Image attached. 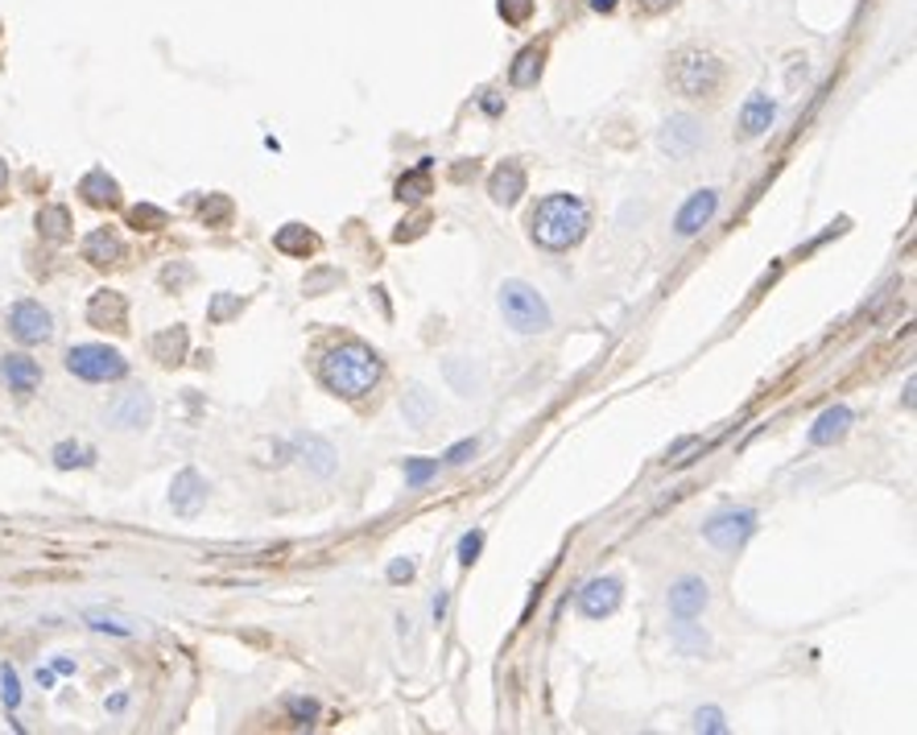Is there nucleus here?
Wrapping results in <instances>:
<instances>
[{"label": "nucleus", "mask_w": 917, "mask_h": 735, "mask_svg": "<svg viewBox=\"0 0 917 735\" xmlns=\"http://www.w3.org/2000/svg\"><path fill=\"white\" fill-rule=\"evenodd\" d=\"M0 376H4V385L13 388V393H34V388L42 385V368H38V360H29L22 351H13V356L0 360Z\"/></svg>", "instance_id": "13"}, {"label": "nucleus", "mask_w": 917, "mask_h": 735, "mask_svg": "<svg viewBox=\"0 0 917 735\" xmlns=\"http://www.w3.org/2000/svg\"><path fill=\"white\" fill-rule=\"evenodd\" d=\"M715 207H719V195L715 190H694L687 199V207L678 211V220H674V227H678V236H699L703 227L711 224V215H715Z\"/></svg>", "instance_id": "12"}, {"label": "nucleus", "mask_w": 917, "mask_h": 735, "mask_svg": "<svg viewBox=\"0 0 917 735\" xmlns=\"http://www.w3.org/2000/svg\"><path fill=\"white\" fill-rule=\"evenodd\" d=\"M756 530V512L752 509H728L719 516H711L703 525V537H707L715 550H736L749 541V533Z\"/></svg>", "instance_id": "6"}, {"label": "nucleus", "mask_w": 917, "mask_h": 735, "mask_svg": "<svg viewBox=\"0 0 917 735\" xmlns=\"http://www.w3.org/2000/svg\"><path fill=\"white\" fill-rule=\"evenodd\" d=\"M542 46H525L522 54H517V62H513V71H508V83L513 87H533V83L542 79Z\"/></svg>", "instance_id": "21"}, {"label": "nucleus", "mask_w": 917, "mask_h": 735, "mask_svg": "<svg viewBox=\"0 0 917 735\" xmlns=\"http://www.w3.org/2000/svg\"><path fill=\"white\" fill-rule=\"evenodd\" d=\"M293 443H298V450L306 454V463H311L318 475H331V471H335V450L327 447L323 438H314V434H298Z\"/></svg>", "instance_id": "24"}, {"label": "nucleus", "mask_w": 917, "mask_h": 735, "mask_svg": "<svg viewBox=\"0 0 917 735\" xmlns=\"http://www.w3.org/2000/svg\"><path fill=\"white\" fill-rule=\"evenodd\" d=\"M772 116H777V103L756 91V96H749L744 108H740V133H744V137H761V133L772 124Z\"/></svg>", "instance_id": "17"}, {"label": "nucleus", "mask_w": 917, "mask_h": 735, "mask_svg": "<svg viewBox=\"0 0 917 735\" xmlns=\"http://www.w3.org/2000/svg\"><path fill=\"white\" fill-rule=\"evenodd\" d=\"M591 9H600V13H612V9H616V0H591Z\"/></svg>", "instance_id": "42"}, {"label": "nucleus", "mask_w": 917, "mask_h": 735, "mask_svg": "<svg viewBox=\"0 0 917 735\" xmlns=\"http://www.w3.org/2000/svg\"><path fill=\"white\" fill-rule=\"evenodd\" d=\"M645 9H666V4H674V0H641Z\"/></svg>", "instance_id": "43"}, {"label": "nucleus", "mask_w": 917, "mask_h": 735, "mask_svg": "<svg viewBox=\"0 0 917 735\" xmlns=\"http://www.w3.org/2000/svg\"><path fill=\"white\" fill-rule=\"evenodd\" d=\"M66 368L79 376V381H91V385H104V381H121L128 372L125 356L108 344H79V348L66 351Z\"/></svg>", "instance_id": "4"}, {"label": "nucleus", "mask_w": 917, "mask_h": 735, "mask_svg": "<svg viewBox=\"0 0 917 735\" xmlns=\"http://www.w3.org/2000/svg\"><path fill=\"white\" fill-rule=\"evenodd\" d=\"M707 599H711L707 583L699 574H687V578H678L669 587V612L678 615V620H694V615L707 608Z\"/></svg>", "instance_id": "11"}, {"label": "nucleus", "mask_w": 917, "mask_h": 735, "mask_svg": "<svg viewBox=\"0 0 917 735\" xmlns=\"http://www.w3.org/2000/svg\"><path fill=\"white\" fill-rule=\"evenodd\" d=\"M389 578H393V583H410V578H414V562H410V558L393 562V566H389Z\"/></svg>", "instance_id": "40"}, {"label": "nucleus", "mask_w": 917, "mask_h": 735, "mask_svg": "<svg viewBox=\"0 0 917 735\" xmlns=\"http://www.w3.org/2000/svg\"><path fill=\"white\" fill-rule=\"evenodd\" d=\"M290 715L298 723H311V719H318V702L314 698H290Z\"/></svg>", "instance_id": "36"}, {"label": "nucleus", "mask_w": 917, "mask_h": 735, "mask_svg": "<svg viewBox=\"0 0 917 735\" xmlns=\"http://www.w3.org/2000/svg\"><path fill=\"white\" fill-rule=\"evenodd\" d=\"M199 215H203V224H224V220L231 215V203L224 199V195H211Z\"/></svg>", "instance_id": "31"}, {"label": "nucleus", "mask_w": 917, "mask_h": 735, "mask_svg": "<svg viewBox=\"0 0 917 735\" xmlns=\"http://www.w3.org/2000/svg\"><path fill=\"white\" fill-rule=\"evenodd\" d=\"M674 636H678V645H682V649H694V653H703V649H707V636H703V633H690L687 620H682V624L674 628Z\"/></svg>", "instance_id": "35"}, {"label": "nucleus", "mask_w": 917, "mask_h": 735, "mask_svg": "<svg viewBox=\"0 0 917 735\" xmlns=\"http://www.w3.org/2000/svg\"><path fill=\"white\" fill-rule=\"evenodd\" d=\"M587 232V203L575 195H550L533 211V240L550 252L579 245Z\"/></svg>", "instance_id": "2"}, {"label": "nucleus", "mask_w": 917, "mask_h": 735, "mask_svg": "<svg viewBox=\"0 0 917 735\" xmlns=\"http://www.w3.org/2000/svg\"><path fill=\"white\" fill-rule=\"evenodd\" d=\"M480 550H483V533L480 530L467 533V537L458 541V562H463V566H472V562L480 558Z\"/></svg>", "instance_id": "33"}, {"label": "nucleus", "mask_w": 917, "mask_h": 735, "mask_svg": "<svg viewBox=\"0 0 917 735\" xmlns=\"http://www.w3.org/2000/svg\"><path fill=\"white\" fill-rule=\"evenodd\" d=\"M240 307H244L240 298H231V294H219V298L211 302V319H215V323H224V319H231V314H240Z\"/></svg>", "instance_id": "34"}, {"label": "nucleus", "mask_w": 917, "mask_h": 735, "mask_svg": "<svg viewBox=\"0 0 917 735\" xmlns=\"http://www.w3.org/2000/svg\"><path fill=\"white\" fill-rule=\"evenodd\" d=\"M497 9H501L504 21L525 25V21H529V13H533V0H497Z\"/></svg>", "instance_id": "29"}, {"label": "nucleus", "mask_w": 917, "mask_h": 735, "mask_svg": "<svg viewBox=\"0 0 917 735\" xmlns=\"http://www.w3.org/2000/svg\"><path fill=\"white\" fill-rule=\"evenodd\" d=\"M4 183H9V165L0 162V190H4Z\"/></svg>", "instance_id": "44"}, {"label": "nucleus", "mask_w": 917, "mask_h": 735, "mask_svg": "<svg viewBox=\"0 0 917 735\" xmlns=\"http://www.w3.org/2000/svg\"><path fill=\"white\" fill-rule=\"evenodd\" d=\"M79 195H84L91 207H112L121 203V186H116V178L108 174V170H91L84 183H79Z\"/></svg>", "instance_id": "19"}, {"label": "nucleus", "mask_w": 917, "mask_h": 735, "mask_svg": "<svg viewBox=\"0 0 917 735\" xmlns=\"http://www.w3.org/2000/svg\"><path fill=\"white\" fill-rule=\"evenodd\" d=\"M0 698H4V707H17L22 702V686H17L13 665H0Z\"/></svg>", "instance_id": "30"}, {"label": "nucleus", "mask_w": 917, "mask_h": 735, "mask_svg": "<svg viewBox=\"0 0 917 735\" xmlns=\"http://www.w3.org/2000/svg\"><path fill=\"white\" fill-rule=\"evenodd\" d=\"M847 426H852V409L847 406L827 409V413L811 426V443L814 447H831V443H839V438L847 434Z\"/></svg>", "instance_id": "18"}, {"label": "nucleus", "mask_w": 917, "mask_h": 735, "mask_svg": "<svg viewBox=\"0 0 917 735\" xmlns=\"http://www.w3.org/2000/svg\"><path fill=\"white\" fill-rule=\"evenodd\" d=\"M620 578H612V574H604V578H591V583H583V591H579V612L587 615V620H604V615H612L616 608H620Z\"/></svg>", "instance_id": "8"}, {"label": "nucleus", "mask_w": 917, "mask_h": 735, "mask_svg": "<svg viewBox=\"0 0 917 735\" xmlns=\"http://www.w3.org/2000/svg\"><path fill=\"white\" fill-rule=\"evenodd\" d=\"M422 195H430V165H417L414 174H405V178L397 183V199H401V203H417Z\"/></svg>", "instance_id": "26"}, {"label": "nucleus", "mask_w": 917, "mask_h": 735, "mask_svg": "<svg viewBox=\"0 0 917 735\" xmlns=\"http://www.w3.org/2000/svg\"><path fill=\"white\" fill-rule=\"evenodd\" d=\"M153 356L166 368L183 364V356H187V327H169L162 335H153Z\"/></svg>", "instance_id": "23"}, {"label": "nucleus", "mask_w": 917, "mask_h": 735, "mask_svg": "<svg viewBox=\"0 0 917 735\" xmlns=\"http://www.w3.org/2000/svg\"><path fill=\"white\" fill-rule=\"evenodd\" d=\"M488 195H492V203L501 207H513L517 199L525 195V170L517 162H504L492 170V178H488Z\"/></svg>", "instance_id": "15"}, {"label": "nucleus", "mask_w": 917, "mask_h": 735, "mask_svg": "<svg viewBox=\"0 0 917 735\" xmlns=\"http://www.w3.org/2000/svg\"><path fill=\"white\" fill-rule=\"evenodd\" d=\"M472 454H476V438H467V443H458V447L447 450V463H451V468H458V463H467Z\"/></svg>", "instance_id": "39"}, {"label": "nucleus", "mask_w": 917, "mask_h": 735, "mask_svg": "<svg viewBox=\"0 0 917 735\" xmlns=\"http://www.w3.org/2000/svg\"><path fill=\"white\" fill-rule=\"evenodd\" d=\"M9 331L22 344H46L50 331H54V319H50V310L42 302H29L25 298V302H17V307L9 310Z\"/></svg>", "instance_id": "7"}, {"label": "nucleus", "mask_w": 917, "mask_h": 735, "mask_svg": "<svg viewBox=\"0 0 917 735\" xmlns=\"http://www.w3.org/2000/svg\"><path fill=\"white\" fill-rule=\"evenodd\" d=\"M149 413H153V406H149L146 393H128L125 401L112 409V422L121 429H141L149 426Z\"/></svg>", "instance_id": "20"}, {"label": "nucleus", "mask_w": 917, "mask_h": 735, "mask_svg": "<svg viewBox=\"0 0 917 735\" xmlns=\"http://www.w3.org/2000/svg\"><path fill=\"white\" fill-rule=\"evenodd\" d=\"M501 310H504V319H508V327L522 331V335H538V331L550 327V307H545V298L533 286H525V282H504Z\"/></svg>", "instance_id": "3"}, {"label": "nucleus", "mask_w": 917, "mask_h": 735, "mask_svg": "<svg viewBox=\"0 0 917 735\" xmlns=\"http://www.w3.org/2000/svg\"><path fill=\"white\" fill-rule=\"evenodd\" d=\"M169 504H174L178 516H194V512L208 504V484H203V475L194 468L178 471L174 484H169Z\"/></svg>", "instance_id": "9"}, {"label": "nucleus", "mask_w": 917, "mask_h": 735, "mask_svg": "<svg viewBox=\"0 0 917 735\" xmlns=\"http://www.w3.org/2000/svg\"><path fill=\"white\" fill-rule=\"evenodd\" d=\"M719 79H724L719 62L711 59V54H703V50H687V54H678V62H674V87L682 96H694V100L715 96Z\"/></svg>", "instance_id": "5"}, {"label": "nucleus", "mask_w": 917, "mask_h": 735, "mask_svg": "<svg viewBox=\"0 0 917 735\" xmlns=\"http://www.w3.org/2000/svg\"><path fill=\"white\" fill-rule=\"evenodd\" d=\"M273 245H277V252H286V257H311L314 248H318V240L302 224H286L273 236Z\"/></svg>", "instance_id": "22"}, {"label": "nucleus", "mask_w": 917, "mask_h": 735, "mask_svg": "<svg viewBox=\"0 0 917 735\" xmlns=\"http://www.w3.org/2000/svg\"><path fill=\"white\" fill-rule=\"evenodd\" d=\"M91 459H96V450L79 447V443H59V447H54V463H59V468H87Z\"/></svg>", "instance_id": "28"}, {"label": "nucleus", "mask_w": 917, "mask_h": 735, "mask_svg": "<svg viewBox=\"0 0 917 735\" xmlns=\"http://www.w3.org/2000/svg\"><path fill=\"white\" fill-rule=\"evenodd\" d=\"M422 227H426V220H414V224H401V232H397V240H401V245H405V240H414L417 232H422Z\"/></svg>", "instance_id": "41"}, {"label": "nucleus", "mask_w": 917, "mask_h": 735, "mask_svg": "<svg viewBox=\"0 0 917 735\" xmlns=\"http://www.w3.org/2000/svg\"><path fill=\"white\" fill-rule=\"evenodd\" d=\"M87 323L100 331H125V323H128L125 294H116V289L91 294V302H87Z\"/></svg>", "instance_id": "10"}, {"label": "nucleus", "mask_w": 917, "mask_h": 735, "mask_svg": "<svg viewBox=\"0 0 917 735\" xmlns=\"http://www.w3.org/2000/svg\"><path fill=\"white\" fill-rule=\"evenodd\" d=\"M438 471V459H410L405 463V484H426Z\"/></svg>", "instance_id": "32"}, {"label": "nucleus", "mask_w": 917, "mask_h": 735, "mask_svg": "<svg viewBox=\"0 0 917 735\" xmlns=\"http://www.w3.org/2000/svg\"><path fill=\"white\" fill-rule=\"evenodd\" d=\"M84 257L91 261V265L108 269V265H116V261L125 257V245H121V236H116L112 227H96V232H91V236L84 240Z\"/></svg>", "instance_id": "16"}, {"label": "nucleus", "mask_w": 917, "mask_h": 735, "mask_svg": "<svg viewBox=\"0 0 917 735\" xmlns=\"http://www.w3.org/2000/svg\"><path fill=\"white\" fill-rule=\"evenodd\" d=\"M699 141H703V128H699L694 116H669L666 121V133H662V149H666V153L687 158V153H694V145Z\"/></svg>", "instance_id": "14"}, {"label": "nucleus", "mask_w": 917, "mask_h": 735, "mask_svg": "<svg viewBox=\"0 0 917 735\" xmlns=\"http://www.w3.org/2000/svg\"><path fill=\"white\" fill-rule=\"evenodd\" d=\"M318 376L339 397H364L380 381V356L364 344H343V348L327 351V360L318 364Z\"/></svg>", "instance_id": "1"}, {"label": "nucleus", "mask_w": 917, "mask_h": 735, "mask_svg": "<svg viewBox=\"0 0 917 735\" xmlns=\"http://www.w3.org/2000/svg\"><path fill=\"white\" fill-rule=\"evenodd\" d=\"M38 232L46 240H66L71 236V211L66 207H42L38 211Z\"/></svg>", "instance_id": "25"}, {"label": "nucleus", "mask_w": 917, "mask_h": 735, "mask_svg": "<svg viewBox=\"0 0 917 735\" xmlns=\"http://www.w3.org/2000/svg\"><path fill=\"white\" fill-rule=\"evenodd\" d=\"M694 727H699V732H728V727H724V715H719V711H699V715H694Z\"/></svg>", "instance_id": "38"}, {"label": "nucleus", "mask_w": 917, "mask_h": 735, "mask_svg": "<svg viewBox=\"0 0 917 735\" xmlns=\"http://www.w3.org/2000/svg\"><path fill=\"white\" fill-rule=\"evenodd\" d=\"M87 620H91V628H100V633L133 636V628H128V624H121V620H108V615H100V612H91Z\"/></svg>", "instance_id": "37"}, {"label": "nucleus", "mask_w": 917, "mask_h": 735, "mask_svg": "<svg viewBox=\"0 0 917 735\" xmlns=\"http://www.w3.org/2000/svg\"><path fill=\"white\" fill-rule=\"evenodd\" d=\"M128 224L141 227V232H153V227H166V211L153 203H137L128 211Z\"/></svg>", "instance_id": "27"}]
</instances>
